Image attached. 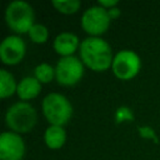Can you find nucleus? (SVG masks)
Returning a JSON list of instances; mask_svg holds the SVG:
<instances>
[{
  "mask_svg": "<svg viewBox=\"0 0 160 160\" xmlns=\"http://www.w3.org/2000/svg\"><path fill=\"white\" fill-rule=\"evenodd\" d=\"M111 19L108 14V10L100 5H92L88 8L80 19L82 30L90 36H100L108 31Z\"/></svg>",
  "mask_w": 160,
  "mask_h": 160,
  "instance_id": "nucleus-7",
  "label": "nucleus"
},
{
  "mask_svg": "<svg viewBox=\"0 0 160 160\" xmlns=\"http://www.w3.org/2000/svg\"><path fill=\"white\" fill-rule=\"evenodd\" d=\"M26 52L25 41L16 34L4 38L0 42V59L5 65H16Z\"/></svg>",
  "mask_w": 160,
  "mask_h": 160,
  "instance_id": "nucleus-8",
  "label": "nucleus"
},
{
  "mask_svg": "<svg viewBox=\"0 0 160 160\" xmlns=\"http://www.w3.org/2000/svg\"><path fill=\"white\" fill-rule=\"evenodd\" d=\"M118 4H119L118 0H99V1H98V5H100L101 8H104V9H106V10L118 6Z\"/></svg>",
  "mask_w": 160,
  "mask_h": 160,
  "instance_id": "nucleus-19",
  "label": "nucleus"
},
{
  "mask_svg": "<svg viewBox=\"0 0 160 160\" xmlns=\"http://www.w3.org/2000/svg\"><path fill=\"white\" fill-rule=\"evenodd\" d=\"M80 40L76 34L69 32V31H62L58 34L52 41V48L56 54H59L61 58L65 56H71L76 50L80 48Z\"/></svg>",
  "mask_w": 160,
  "mask_h": 160,
  "instance_id": "nucleus-10",
  "label": "nucleus"
},
{
  "mask_svg": "<svg viewBox=\"0 0 160 160\" xmlns=\"http://www.w3.org/2000/svg\"><path fill=\"white\" fill-rule=\"evenodd\" d=\"M41 91V82L35 76H25L18 82L16 95L21 101L35 99Z\"/></svg>",
  "mask_w": 160,
  "mask_h": 160,
  "instance_id": "nucleus-11",
  "label": "nucleus"
},
{
  "mask_svg": "<svg viewBox=\"0 0 160 160\" xmlns=\"http://www.w3.org/2000/svg\"><path fill=\"white\" fill-rule=\"evenodd\" d=\"M138 130H139L140 136H142L144 139H151V140H154L155 142H158V136H156L155 130H154L152 128L145 125V126H139Z\"/></svg>",
  "mask_w": 160,
  "mask_h": 160,
  "instance_id": "nucleus-18",
  "label": "nucleus"
},
{
  "mask_svg": "<svg viewBox=\"0 0 160 160\" xmlns=\"http://www.w3.org/2000/svg\"><path fill=\"white\" fill-rule=\"evenodd\" d=\"M51 4L59 12L65 15H71L78 12L81 6L80 0H52Z\"/></svg>",
  "mask_w": 160,
  "mask_h": 160,
  "instance_id": "nucleus-15",
  "label": "nucleus"
},
{
  "mask_svg": "<svg viewBox=\"0 0 160 160\" xmlns=\"http://www.w3.org/2000/svg\"><path fill=\"white\" fill-rule=\"evenodd\" d=\"M45 145L51 150H58L64 146L66 141V131L64 126L49 125L44 132Z\"/></svg>",
  "mask_w": 160,
  "mask_h": 160,
  "instance_id": "nucleus-12",
  "label": "nucleus"
},
{
  "mask_svg": "<svg viewBox=\"0 0 160 160\" xmlns=\"http://www.w3.org/2000/svg\"><path fill=\"white\" fill-rule=\"evenodd\" d=\"M84 66L81 59L75 55L60 58L55 65V80L62 86H72L82 79Z\"/></svg>",
  "mask_w": 160,
  "mask_h": 160,
  "instance_id": "nucleus-5",
  "label": "nucleus"
},
{
  "mask_svg": "<svg viewBox=\"0 0 160 160\" xmlns=\"http://www.w3.org/2000/svg\"><path fill=\"white\" fill-rule=\"evenodd\" d=\"M34 76L41 82L48 84L55 79V68L51 66L48 62H41L35 66L34 69Z\"/></svg>",
  "mask_w": 160,
  "mask_h": 160,
  "instance_id": "nucleus-14",
  "label": "nucleus"
},
{
  "mask_svg": "<svg viewBox=\"0 0 160 160\" xmlns=\"http://www.w3.org/2000/svg\"><path fill=\"white\" fill-rule=\"evenodd\" d=\"M18 90V82L14 75L6 69H0V96L6 99L14 95Z\"/></svg>",
  "mask_w": 160,
  "mask_h": 160,
  "instance_id": "nucleus-13",
  "label": "nucleus"
},
{
  "mask_svg": "<svg viewBox=\"0 0 160 160\" xmlns=\"http://www.w3.org/2000/svg\"><path fill=\"white\" fill-rule=\"evenodd\" d=\"M5 22L16 35L29 32L35 24V12L32 6L24 0H14L5 9Z\"/></svg>",
  "mask_w": 160,
  "mask_h": 160,
  "instance_id": "nucleus-3",
  "label": "nucleus"
},
{
  "mask_svg": "<svg viewBox=\"0 0 160 160\" xmlns=\"http://www.w3.org/2000/svg\"><path fill=\"white\" fill-rule=\"evenodd\" d=\"M141 69V59L134 50L122 49L114 55L111 70L120 80L134 79Z\"/></svg>",
  "mask_w": 160,
  "mask_h": 160,
  "instance_id": "nucleus-6",
  "label": "nucleus"
},
{
  "mask_svg": "<svg viewBox=\"0 0 160 160\" xmlns=\"http://www.w3.org/2000/svg\"><path fill=\"white\" fill-rule=\"evenodd\" d=\"M38 121L35 108L28 101H18L8 108L5 112V124L16 134H25L34 129Z\"/></svg>",
  "mask_w": 160,
  "mask_h": 160,
  "instance_id": "nucleus-2",
  "label": "nucleus"
},
{
  "mask_svg": "<svg viewBox=\"0 0 160 160\" xmlns=\"http://www.w3.org/2000/svg\"><path fill=\"white\" fill-rule=\"evenodd\" d=\"M134 120V112L129 106H119L115 110V122L116 124H122L126 121H132Z\"/></svg>",
  "mask_w": 160,
  "mask_h": 160,
  "instance_id": "nucleus-17",
  "label": "nucleus"
},
{
  "mask_svg": "<svg viewBox=\"0 0 160 160\" xmlns=\"http://www.w3.org/2000/svg\"><path fill=\"white\" fill-rule=\"evenodd\" d=\"M25 142L20 134L4 131L0 135V160H22L25 155Z\"/></svg>",
  "mask_w": 160,
  "mask_h": 160,
  "instance_id": "nucleus-9",
  "label": "nucleus"
},
{
  "mask_svg": "<svg viewBox=\"0 0 160 160\" xmlns=\"http://www.w3.org/2000/svg\"><path fill=\"white\" fill-rule=\"evenodd\" d=\"M80 59L92 71H105L112 65L114 55L110 44L100 36L85 38L79 48Z\"/></svg>",
  "mask_w": 160,
  "mask_h": 160,
  "instance_id": "nucleus-1",
  "label": "nucleus"
},
{
  "mask_svg": "<svg viewBox=\"0 0 160 160\" xmlns=\"http://www.w3.org/2000/svg\"><path fill=\"white\" fill-rule=\"evenodd\" d=\"M30 40L35 44H45L49 39V30L44 24L35 22L28 32Z\"/></svg>",
  "mask_w": 160,
  "mask_h": 160,
  "instance_id": "nucleus-16",
  "label": "nucleus"
},
{
  "mask_svg": "<svg viewBox=\"0 0 160 160\" xmlns=\"http://www.w3.org/2000/svg\"><path fill=\"white\" fill-rule=\"evenodd\" d=\"M108 14H109L110 19H111V20H114V19H116V18H119V16H120V14H121V10H120L118 6H115V8H111V9H109V10H108Z\"/></svg>",
  "mask_w": 160,
  "mask_h": 160,
  "instance_id": "nucleus-20",
  "label": "nucleus"
},
{
  "mask_svg": "<svg viewBox=\"0 0 160 160\" xmlns=\"http://www.w3.org/2000/svg\"><path fill=\"white\" fill-rule=\"evenodd\" d=\"M41 109L50 125L64 126L72 116V105L70 100L60 92L48 94L42 99Z\"/></svg>",
  "mask_w": 160,
  "mask_h": 160,
  "instance_id": "nucleus-4",
  "label": "nucleus"
}]
</instances>
